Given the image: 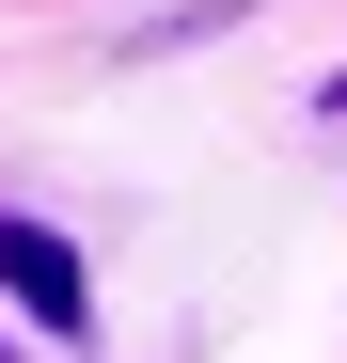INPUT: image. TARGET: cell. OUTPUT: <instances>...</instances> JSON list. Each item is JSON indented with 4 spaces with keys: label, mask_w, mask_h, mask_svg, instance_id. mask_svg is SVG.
Here are the masks:
<instances>
[{
    "label": "cell",
    "mask_w": 347,
    "mask_h": 363,
    "mask_svg": "<svg viewBox=\"0 0 347 363\" xmlns=\"http://www.w3.org/2000/svg\"><path fill=\"white\" fill-rule=\"evenodd\" d=\"M0 363H16V347H0Z\"/></svg>",
    "instance_id": "cell-2"
},
{
    "label": "cell",
    "mask_w": 347,
    "mask_h": 363,
    "mask_svg": "<svg viewBox=\"0 0 347 363\" xmlns=\"http://www.w3.org/2000/svg\"><path fill=\"white\" fill-rule=\"evenodd\" d=\"M0 300H16L47 347H79V332H95V284H79V253H64L47 221H0Z\"/></svg>",
    "instance_id": "cell-1"
}]
</instances>
